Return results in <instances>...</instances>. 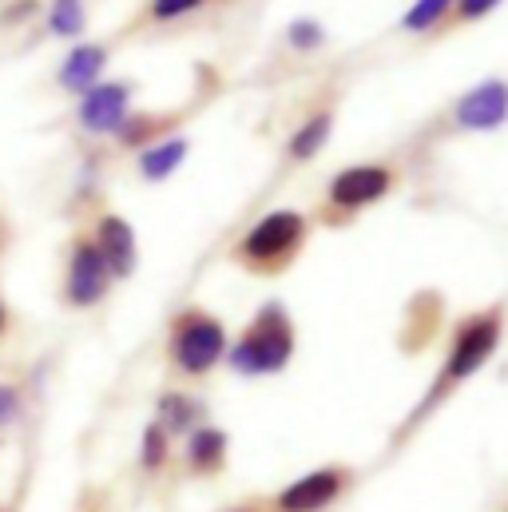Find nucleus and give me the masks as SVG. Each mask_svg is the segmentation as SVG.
<instances>
[{
	"instance_id": "nucleus-1",
	"label": "nucleus",
	"mask_w": 508,
	"mask_h": 512,
	"mask_svg": "<svg viewBox=\"0 0 508 512\" xmlns=\"http://www.w3.org/2000/svg\"><path fill=\"white\" fill-rule=\"evenodd\" d=\"M294 358V326L290 314L278 302H266L247 334L239 338V346L231 350V366L247 378H262V374H278L286 370V362Z\"/></svg>"
},
{
	"instance_id": "nucleus-2",
	"label": "nucleus",
	"mask_w": 508,
	"mask_h": 512,
	"mask_svg": "<svg viewBox=\"0 0 508 512\" xmlns=\"http://www.w3.org/2000/svg\"><path fill=\"white\" fill-rule=\"evenodd\" d=\"M223 354H227V330L211 314H203V310L179 314L175 334H171V358L183 374L199 378V374L215 370L223 362Z\"/></svg>"
},
{
	"instance_id": "nucleus-3",
	"label": "nucleus",
	"mask_w": 508,
	"mask_h": 512,
	"mask_svg": "<svg viewBox=\"0 0 508 512\" xmlns=\"http://www.w3.org/2000/svg\"><path fill=\"white\" fill-rule=\"evenodd\" d=\"M497 346H501V314L489 310V314L469 318V322L457 330V338H453L449 362H445V370H441V382L433 389V397L445 393V389H453V385H461L465 378H473V374L497 354Z\"/></svg>"
},
{
	"instance_id": "nucleus-4",
	"label": "nucleus",
	"mask_w": 508,
	"mask_h": 512,
	"mask_svg": "<svg viewBox=\"0 0 508 512\" xmlns=\"http://www.w3.org/2000/svg\"><path fill=\"white\" fill-rule=\"evenodd\" d=\"M306 239V219L298 211H270L247 231V239L239 243V258L258 270H274L302 247Z\"/></svg>"
},
{
	"instance_id": "nucleus-5",
	"label": "nucleus",
	"mask_w": 508,
	"mask_h": 512,
	"mask_svg": "<svg viewBox=\"0 0 508 512\" xmlns=\"http://www.w3.org/2000/svg\"><path fill=\"white\" fill-rule=\"evenodd\" d=\"M393 187V171L381 167V163H358V167H346L334 175L330 183V203L342 207V211H358V207H370L389 195Z\"/></svg>"
},
{
	"instance_id": "nucleus-6",
	"label": "nucleus",
	"mask_w": 508,
	"mask_h": 512,
	"mask_svg": "<svg viewBox=\"0 0 508 512\" xmlns=\"http://www.w3.org/2000/svg\"><path fill=\"white\" fill-rule=\"evenodd\" d=\"M508 120V84L505 80H481L477 88H469L457 108H453V124L465 131H497Z\"/></svg>"
},
{
	"instance_id": "nucleus-7",
	"label": "nucleus",
	"mask_w": 508,
	"mask_h": 512,
	"mask_svg": "<svg viewBox=\"0 0 508 512\" xmlns=\"http://www.w3.org/2000/svg\"><path fill=\"white\" fill-rule=\"evenodd\" d=\"M112 270L100 255L96 243H76L72 251V266H68V302L72 306H96L108 294Z\"/></svg>"
},
{
	"instance_id": "nucleus-8",
	"label": "nucleus",
	"mask_w": 508,
	"mask_h": 512,
	"mask_svg": "<svg viewBox=\"0 0 508 512\" xmlns=\"http://www.w3.org/2000/svg\"><path fill=\"white\" fill-rule=\"evenodd\" d=\"M342 485H346L342 469H318V473H306L302 481H294L290 489L278 493V509L282 512H318L342 493Z\"/></svg>"
},
{
	"instance_id": "nucleus-9",
	"label": "nucleus",
	"mask_w": 508,
	"mask_h": 512,
	"mask_svg": "<svg viewBox=\"0 0 508 512\" xmlns=\"http://www.w3.org/2000/svg\"><path fill=\"white\" fill-rule=\"evenodd\" d=\"M127 84H96L92 92H84L80 104V124L88 131H120L127 120Z\"/></svg>"
},
{
	"instance_id": "nucleus-10",
	"label": "nucleus",
	"mask_w": 508,
	"mask_h": 512,
	"mask_svg": "<svg viewBox=\"0 0 508 512\" xmlns=\"http://www.w3.org/2000/svg\"><path fill=\"white\" fill-rule=\"evenodd\" d=\"M96 247H100V255H104L108 270L116 278H127L135 270V231L127 227L120 215L100 219V243Z\"/></svg>"
},
{
	"instance_id": "nucleus-11",
	"label": "nucleus",
	"mask_w": 508,
	"mask_h": 512,
	"mask_svg": "<svg viewBox=\"0 0 508 512\" xmlns=\"http://www.w3.org/2000/svg\"><path fill=\"white\" fill-rule=\"evenodd\" d=\"M104 60H108V52H104L100 44H80V48H72L68 60H64V68H60V84H64L68 92H92L96 80H100V72H104Z\"/></svg>"
},
{
	"instance_id": "nucleus-12",
	"label": "nucleus",
	"mask_w": 508,
	"mask_h": 512,
	"mask_svg": "<svg viewBox=\"0 0 508 512\" xmlns=\"http://www.w3.org/2000/svg\"><path fill=\"white\" fill-rule=\"evenodd\" d=\"M223 457H227V433H219V429H195V433H191V441H187V461H191V469L215 473V469L223 465Z\"/></svg>"
},
{
	"instance_id": "nucleus-13",
	"label": "nucleus",
	"mask_w": 508,
	"mask_h": 512,
	"mask_svg": "<svg viewBox=\"0 0 508 512\" xmlns=\"http://www.w3.org/2000/svg\"><path fill=\"white\" fill-rule=\"evenodd\" d=\"M183 159H187V139H163L143 151L139 171H143V179H167Z\"/></svg>"
},
{
	"instance_id": "nucleus-14",
	"label": "nucleus",
	"mask_w": 508,
	"mask_h": 512,
	"mask_svg": "<svg viewBox=\"0 0 508 512\" xmlns=\"http://www.w3.org/2000/svg\"><path fill=\"white\" fill-rule=\"evenodd\" d=\"M330 128H334V116H330V112H318V116H310L302 128L290 135V155H294V159H314V155L326 147V139H330Z\"/></svg>"
},
{
	"instance_id": "nucleus-15",
	"label": "nucleus",
	"mask_w": 508,
	"mask_h": 512,
	"mask_svg": "<svg viewBox=\"0 0 508 512\" xmlns=\"http://www.w3.org/2000/svg\"><path fill=\"white\" fill-rule=\"evenodd\" d=\"M195 417H199V405L191 397H183V393H163L159 397V425H163V433H187L195 425Z\"/></svg>"
},
{
	"instance_id": "nucleus-16",
	"label": "nucleus",
	"mask_w": 508,
	"mask_h": 512,
	"mask_svg": "<svg viewBox=\"0 0 508 512\" xmlns=\"http://www.w3.org/2000/svg\"><path fill=\"white\" fill-rule=\"evenodd\" d=\"M453 4H457V0H413L409 12L401 16V28H405V32H429Z\"/></svg>"
},
{
	"instance_id": "nucleus-17",
	"label": "nucleus",
	"mask_w": 508,
	"mask_h": 512,
	"mask_svg": "<svg viewBox=\"0 0 508 512\" xmlns=\"http://www.w3.org/2000/svg\"><path fill=\"white\" fill-rule=\"evenodd\" d=\"M48 24H52V32H60V36H80V28H84V8H80V0H56L52 12H48Z\"/></svg>"
},
{
	"instance_id": "nucleus-18",
	"label": "nucleus",
	"mask_w": 508,
	"mask_h": 512,
	"mask_svg": "<svg viewBox=\"0 0 508 512\" xmlns=\"http://www.w3.org/2000/svg\"><path fill=\"white\" fill-rule=\"evenodd\" d=\"M286 40H290V48L310 52V48H322V44H326V28H322L318 20H310V16H302V20H290Z\"/></svg>"
},
{
	"instance_id": "nucleus-19",
	"label": "nucleus",
	"mask_w": 508,
	"mask_h": 512,
	"mask_svg": "<svg viewBox=\"0 0 508 512\" xmlns=\"http://www.w3.org/2000/svg\"><path fill=\"white\" fill-rule=\"evenodd\" d=\"M163 461H167V433L155 421V425L143 429V469H159Z\"/></svg>"
},
{
	"instance_id": "nucleus-20",
	"label": "nucleus",
	"mask_w": 508,
	"mask_h": 512,
	"mask_svg": "<svg viewBox=\"0 0 508 512\" xmlns=\"http://www.w3.org/2000/svg\"><path fill=\"white\" fill-rule=\"evenodd\" d=\"M203 8V0H151V16L155 20H175V16H187Z\"/></svg>"
},
{
	"instance_id": "nucleus-21",
	"label": "nucleus",
	"mask_w": 508,
	"mask_h": 512,
	"mask_svg": "<svg viewBox=\"0 0 508 512\" xmlns=\"http://www.w3.org/2000/svg\"><path fill=\"white\" fill-rule=\"evenodd\" d=\"M155 128H159V120L135 116V120H124V124H120V139H124V143H143L147 135H155Z\"/></svg>"
},
{
	"instance_id": "nucleus-22",
	"label": "nucleus",
	"mask_w": 508,
	"mask_h": 512,
	"mask_svg": "<svg viewBox=\"0 0 508 512\" xmlns=\"http://www.w3.org/2000/svg\"><path fill=\"white\" fill-rule=\"evenodd\" d=\"M497 4H501V0H457L453 8H457L461 20H481V16H489Z\"/></svg>"
},
{
	"instance_id": "nucleus-23",
	"label": "nucleus",
	"mask_w": 508,
	"mask_h": 512,
	"mask_svg": "<svg viewBox=\"0 0 508 512\" xmlns=\"http://www.w3.org/2000/svg\"><path fill=\"white\" fill-rule=\"evenodd\" d=\"M16 409H20V401H16V393L8 389V385H0V429L16 417Z\"/></svg>"
},
{
	"instance_id": "nucleus-24",
	"label": "nucleus",
	"mask_w": 508,
	"mask_h": 512,
	"mask_svg": "<svg viewBox=\"0 0 508 512\" xmlns=\"http://www.w3.org/2000/svg\"><path fill=\"white\" fill-rule=\"evenodd\" d=\"M0 330H4V302H0Z\"/></svg>"
}]
</instances>
